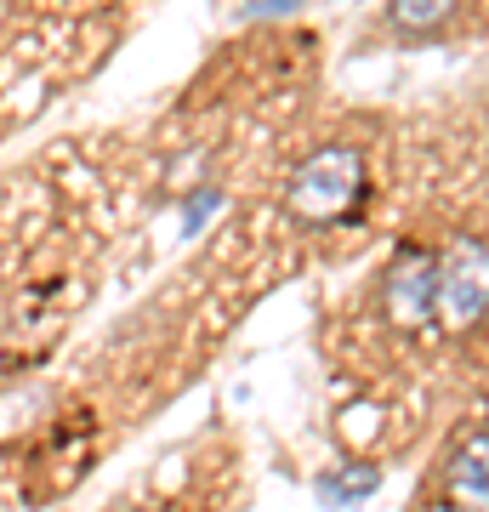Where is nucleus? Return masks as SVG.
<instances>
[{
  "label": "nucleus",
  "instance_id": "39448f33",
  "mask_svg": "<svg viewBox=\"0 0 489 512\" xmlns=\"http://www.w3.org/2000/svg\"><path fill=\"white\" fill-rule=\"evenodd\" d=\"M313 490H319L325 507H359V501H370V495L381 490V467H370V461H347V467H336V473L319 478Z\"/></svg>",
  "mask_w": 489,
  "mask_h": 512
},
{
  "label": "nucleus",
  "instance_id": "0eeeda50",
  "mask_svg": "<svg viewBox=\"0 0 489 512\" xmlns=\"http://www.w3.org/2000/svg\"><path fill=\"white\" fill-rule=\"evenodd\" d=\"M217 205H222V188H205V194H188V200H182V228L194 234V228H200V222L211 217V211H217Z\"/></svg>",
  "mask_w": 489,
  "mask_h": 512
},
{
  "label": "nucleus",
  "instance_id": "f257e3e1",
  "mask_svg": "<svg viewBox=\"0 0 489 512\" xmlns=\"http://www.w3.org/2000/svg\"><path fill=\"white\" fill-rule=\"evenodd\" d=\"M364 194H370V165H364V154L353 143H330L290 171L285 211L296 222H313V228H325V222H353Z\"/></svg>",
  "mask_w": 489,
  "mask_h": 512
},
{
  "label": "nucleus",
  "instance_id": "7ed1b4c3",
  "mask_svg": "<svg viewBox=\"0 0 489 512\" xmlns=\"http://www.w3.org/2000/svg\"><path fill=\"white\" fill-rule=\"evenodd\" d=\"M381 308L399 330H421L438 313V256L427 245H410L404 239L387 274H381Z\"/></svg>",
  "mask_w": 489,
  "mask_h": 512
},
{
  "label": "nucleus",
  "instance_id": "423d86ee",
  "mask_svg": "<svg viewBox=\"0 0 489 512\" xmlns=\"http://www.w3.org/2000/svg\"><path fill=\"white\" fill-rule=\"evenodd\" d=\"M444 18H450V6H444V0H399V6H387V23L404 29V35H416V29H438Z\"/></svg>",
  "mask_w": 489,
  "mask_h": 512
},
{
  "label": "nucleus",
  "instance_id": "f03ea898",
  "mask_svg": "<svg viewBox=\"0 0 489 512\" xmlns=\"http://www.w3.org/2000/svg\"><path fill=\"white\" fill-rule=\"evenodd\" d=\"M489 313V245L455 234L438 256V319L444 330H472Z\"/></svg>",
  "mask_w": 489,
  "mask_h": 512
},
{
  "label": "nucleus",
  "instance_id": "20e7f679",
  "mask_svg": "<svg viewBox=\"0 0 489 512\" xmlns=\"http://www.w3.org/2000/svg\"><path fill=\"white\" fill-rule=\"evenodd\" d=\"M444 495L455 512H489V433L467 439L444 467Z\"/></svg>",
  "mask_w": 489,
  "mask_h": 512
}]
</instances>
